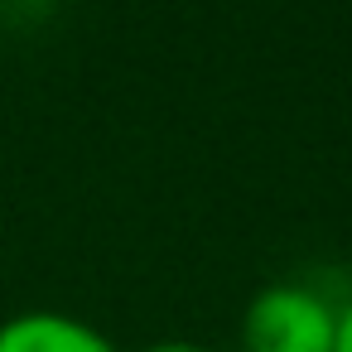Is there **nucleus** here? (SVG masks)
Here are the masks:
<instances>
[{
  "instance_id": "nucleus-1",
  "label": "nucleus",
  "mask_w": 352,
  "mask_h": 352,
  "mask_svg": "<svg viewBox=\"0 0 352 352\" xmlns=\"http://www.w3.org/2000/svg\"><path fill=\"white\" fill-rule=\"evenodd\" d=\"M338 304L299 280H275L251 294L241 314L246 352H333Z\"/></svg>"
},
{
  "instance_id": "nucleus-2",
  "label": "nucleus",
  "mask_w": 352,
  "mask_h": 352,
  "mask_svg": "<svg viewBox=\"0 0 352 352\" xmlns=\"http://www.w3.org/2000/svg\"><path fill=\"white\" fill-rule=\"evenodd\" d=\"M0 352H116V342L78 314L20 309L0 318Z\"/></svg>"
},
{
  "instance_id": "nucleus-3",
  "label": "nucleus",
  "mask_w": 352,
  "mask_h": 352,
  "mask_svg": "<svg viewBox=\"0 0 352 352\" xmlns=\"http://www.w3.org/2000/svg\"><path fill=\"white\" fill-rule=\"evenodd\" d=\"M333 352H352V294L338 304V338H333Z\"/></svg>"
},
{
  "instance_id": "nucleus-4",
  "label": "nucleus",
  "mask_w": 352,
  "mask_h": 352,
  "mask_svg": "<svg viewBox=\"0 0 352 352\" xmlns=\"http://www.w3.org/2000/svg\"><path fill=\"white\" fill-rule=\"evenodd\" d=\"M140 352H208V347L184 342V338H169V342H150V347H140Z\"/></svg>"
}]
</instances>
